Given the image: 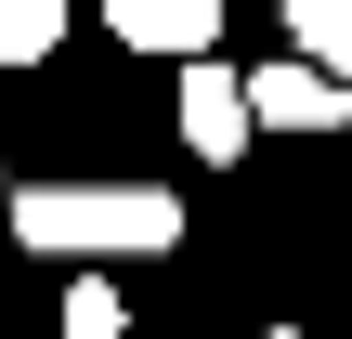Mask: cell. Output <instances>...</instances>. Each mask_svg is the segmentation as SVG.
Masks as SVG:
<instances>
[{"label": "cell", "instance_id": "5b68a950", "mask_svg": "<svg viewBox=\"0 0 352 339\" xmlns=\"http://www.w3.org/2000/svg\"><path fill=\"white\" fill-rule=\"evenodd\" d=\"M287 39H300V65L352 78V0H287Z\"/></svg>", "mask_w": 352, "mask_h": 339}, {"label": "cell", "instance_id": "7a4b0ae2", "mask_svg": "<svg viewBox=\"0 0 352 339\" xmlns=\"http://www.w3.org/2000/svg\"><path fill=\"white\" fill-rule=\"evenodd\" d=\"M352 118V78L300 65V52H261L248 65V131H340Z\"/></svg>", "mask_w": 352, "mask_h": 339}, {"label": "cell", "instance_id": "ba28073f", "mask_svg": "<svg viewBox=\"0 0 352 339\" xmlns=\"http://www.w3.org/2000/svg\"><path fill=\"white\" fill-rule=\"evenodd\" d=\"M0 196H13V183H0Z\"/></svg>", "mask_w": 352, "mask_h": 339}, {"label": "cell", "instance_id": "8992f818", "mask_svg": "<svg viewBox=\"0 0 352 339\" xmlns=\"http://www.w3.org/2000/svg\"><path fill=\"white\" fill-rule=\"evenodd\" d=\"M65 39V0H0V65H39Z\"/></svg>", "mask_w": 352, "mask_h": 339}, {"label": "cell", "instance_id": "6da1fadb", "mask_svg": "<svg viewBox=\"0 0 352 339\" xmlns=\"http://www.w3.org/2000/svg\"><path fill=\"white\" fill-rule=\"evenodd\" d=\"M0 222L39 261H170L183 248V196L170 183H13Z\"/></svg>", "mask_w": 352, "mask_h": 339}, {"label": "cell", "instance_id": "52a82bcc", "mask_svg": "<svg viewBox=\"0 0 352 339\" xmlns=\"http://www.w3.org/2000/svg\"><path fill=\"white\" fill-rule=\"evenodd\" d=\"M65 339H131V300L104 274H65Z\"/></svg>", "mask_w": 352, "mask_h": 339}, {"label": "cell", "instance_id": "3957f363", "mask_svg": "<svg viewBox=\"0 0 352 339\" xmlns=\"http://www.w3.org/2000/svg\"><path fill=\"white\" fill-rule=\"evenodd\" d=\"M183 144L222 170V157H248V78L235 65H209V52H183Z\"/></svg>", "mask_w": 352, "mask_h": 339}, {"label": "cell", "instance_id": "277c9868", "mask_svg": "<svg viewBox=\"0 0 352 339\" xmlns=\"http://www.w3.org/2000/svg\"><path fill=\"white\" fill-rule=\"evenodd\" d=\"M104 26H118L131 52H170V65H183V52L222 39V0H104Z\"/></svg>", "mask_w": 352, "mask_h": 339}]
</instances>
